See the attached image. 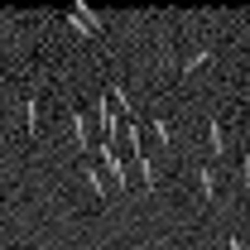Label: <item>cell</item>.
Masks as SVG:
<instances>
[{
	"mask_svg": "<svg viewBox=\"0 0 250 250\" xmlns=\"http://www.w3.org/2000/svg\"><path fill=\"white\" fill-rule=\"evenodd\" d=\"M67 20H72L77 29L87 34V39H101V34H106V20L96 15V10L87 5V0H77V5H67Z\"/></svg>",
	"mask_w": 250,
	"mask_h": 250,
	"instance_id": "obj_1",
	"label": "cell"
},
{
	"mask_svg": "<svg viewBox=\"0 0 250 250\" xmlns=\"http://www.w3.org/2000/svg\"><path fill=\"white\" fill-rule=\"evenodd\" d=\"M197 188L212 197V188H217V173H212V168H202V173H197Z\"/></svg>",
	"mask_w": 250,
	"mask_h": 250,
	"instance_id": "obj_5",
	"label": "cell"
},
{
	"mask_svg": "<svg viewBox=\"0 0 250 250\" xmlns=\"http://www.w3.org/2000/svg\"><path fill=\"white\" fill-rule=\"evenodd\" d=\"M241 173H246V183H250V154H246V164H241Z\"/></svg>",
	"mask_w": 250,
	"mask_h": 250,
	"instance_id": "obj_8",
	"label": "cell"
},
{
	"mask_svg": "<svg viewBox=\"0 0 250 250\" xmlns=\"http://www.w3.org/2000/svg\"><path fill=\"white\" fill-rule=\"evenodd\" d=\"M221 149H226V130H221V125H217V121H212V159H217V154H221Z\"/></svg>",
	"mask_w": 250,
	"mask_h": 250,
	"instance_id": "obj_4",
	"label": "cell"
},
{
	"mask_svg": "<svg viewBox=\"0 0 250 250\" xmlns=\"http://www.w3.org/2000/svg\"><path fill=\"white\" fill-rule=\"evenodd\" d=\"M135 164H140V178H145V188L154 192V188H159V173H154V164H149V159H145V154L135 159Z\"/></svg>",
	"mask_w": 250,
	"mask_h": 250,
	"instance_id": "obj_3",
	"label": "cell"
},
{
	"mask_svg": "<svg viewBox=\"0 0 250 250\" xmlns=\"http://www.w3.org/2000/svg\"><path fill=\"white\" fill-rule=\"evenodd\" d=\"M149 125H154V135L164 140V145H173V125H168V121H149Z\"/></svg>",
	"mask_w": 250,
	"mask_h": 250,
	"instance_id": "obj_6",
	"label": "cell"
},
{
	"mask_svg": "<svg viewBox=\"0 0 250 250\" xmlns=\"http://www.w3.org/2000/svg\"><path fill=\"white\" fill-rule=\"evenodd\" d=\"M24 130H29V140H39V96H24Z\"/></svg>",
	"mask_w": 250,
	"mask_h": 250,
	"instance_id": "obj_2",
	"label": "cell"
},
{
	"mask_svg": "<svg viewBox=\"0 0 250 250\" xmlns=\"http://www.w3.org/2000/svg\"><path fill=\"white\" fill-rule=\"evenodd\" d=\"M207 58H212V53H207V48H202V53H192V58L183 62V72H197V67H202V62H207Z\"/></svg>",
	"mask_w": 250,
	"mask_h": 250,
	"instance_id": "obj_7",
	"label": "cell"
}]
</instances>
